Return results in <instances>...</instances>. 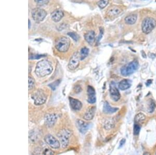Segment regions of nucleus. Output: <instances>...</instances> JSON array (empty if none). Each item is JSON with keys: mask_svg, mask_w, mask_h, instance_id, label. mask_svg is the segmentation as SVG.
<instances>
[{"mask_svg": "<svg viewBox=\"0 0 156 155\" xmlns=\"http://www.w3.org/2000/svg\"><path fill=\"white\" fill-rule=\"evenodd\" d=\"M32 99L34 101V103L36 105H43L47 100V97L44 92L41 89H38L32 94Z\"/></svg>", "mask_w": 156, "mask_h": 155, "instance_id": "nucleus-6", "label": "nucleus"}, {"mask_svg": "<svg viewBox=\"0 0 156 155\" xmlns=\"http://www.w3.org/2000/svg\"><path fill=\"white\" fill-rule=\"evenodd\" d=\"M146 119V116L144 114L140 112L137 114L134 118V121L135 123H139L143 122Z\"/></svg>", "mask_w": 156, "mask_h": 155, "instance_id": "nucleus-22", "label": "nucleus"}, {"mask_svg": "<svg viewBox=\"0 0 156 155\" xmlns=\"http://www.w3.org/2000/svg\"><path fill=\"white\" fill-rule=\"evenodd\" d=\"M89 53V49L87 48H82V49L80 50V59L81 60H83L85 59Z\"/></svg>", "mask_w": 156, "mask_h": 155, "instance_id": "nucleus-23", "label": "nucleus"}, {"mask_svg": "<svg viewBox=\"0 0 156 155\" xmlns=\"http://www.w3.org/2000/svg\"><path fill=\"white\" fill-rule=\"evenodd\" d=\"M132 80L128 79H124L121 80L119 84V88L122 90H125L131 87L132 85Z\"/></svg>", "mask_w": 156, "mask_h": 155, "instance_id": "nucleus-20", "label": "nucleus"}, {"mask_svg": "<svg viewBox=\"0 0 156 155\" xmlns=\"http://www.w3.org/2000/svg\"><path fill=\"white\" fill-rule=\"evenodd\" d=\"M42 154H43L44 155H53L54 154V152H53L49 148L46 147L43 150V152Z\"/></svg>", "mask_w": 156, "mask_h": 155, "instance_id": "nucleus-32", "label": "nucleus"}, {"mask_svg": "<svg viewBox=\"0 0 156 155\" xmlns=\"http://www.w3.org/2000/svg\"><path fill=\"white\" fill-rule=\"evenodd\" d=\"M60 82V80H56L55 82H54L53 83L50 84L49 85V86L51 87V88L52 89V90H55L56 88V87L59 85Z\"/></svg>", "mask_w": 156, "mask_h": 155, "instance_id": "nucleus-29", "label": "nucleus"}, {"mask_svg": "<svg viewBox=\"0 0 156 155\" xmlns=\"http://www.w3.org/2000/svg\"><path fill=\"white\" fill-rule=\"evenodd\" d=\"M35 85V81L33 78L29 76L28 78V89L29 90H31L34 88Z\"/></svg>", "mask_w": 156, "mask_h": 155, "instance_id": "nucleus-26", "label": "nucleus"}, {"mask_svg": "<svg viewBox=\"0 0 156 155\" xmlns=\"http://www.w3.org/2000/svg\"><path fill=\"white\" fill-rule=\"evenodd\" d=\"M80 60L81 59L79 53L78 52H74L69 61L68 65L69 69L73 71L78 68L80 64Z\"/></svg>", "mask_w": 156, "mask_h": 155, "instance_id": "nucleus-8", "label": "nucleus"}, {"mask_svg": "<svg viewBox=\"0 0 156 155\" xmlns=\"http://www.w3.org/2000/svg\"><path fill=\"white\" fill-rule=\"evenodd\" d=\"M114 126H115V124H114V123L113 122V121H110V120L107 121V122H106L105 124V128L107 130H110L111 128L114 127Z\"/></svg>", "mask_w": 156, "mask_h": 155, "instance_id": "nucleus-27", "label": "nucleus"}, {"mask_svg": "<svg viewBox=\"0 0 156 155\" xmlns=\"http://www.w3.org/2000/svg\"><path fill=\"white\" fill-rule=\"evenodd\" d=\"M103 29H101L100 30V34L99 35V37H98V42H99V40H101V37L103 36Z\"/></svg>", "mask_w": 156, "mask_h": 155, "instance_id": "nucleus-35", "label": "nucleus"}, {"mask_svg": "<svg viewBox=\"0 0 156 155\" xmlns=\"http://www.w3.org/2000/svg\"><path fill=\"white\" fill-rule=\"evenodd\" d=\"M119 109L118 108H114L112 107L110 105L109 103L106 101L104 103V106H103V112L106 114H114L118 111Z\"/></svg>", "mask_w": 156, "mask_h": 155, "instance_id": "nucleus-19", "label": "nucleus"}, {"mask_svg": "<svg viewBox=\"0 0 156 155\" xmlns=\"http://www.w3.org/2000/svg\"><path fill=\"white\" fill-rule=\"evenodd\" d=\"M57 116L55 114H47L45 116V123L47 126H53L57 121Z\"/></svg>", "mask_w": 156, "mask_h": 155, "instance_id": "nucleus-11", "label": "nucleus"}, {"mask_svg": "<svg viewBox=\"0 0 156 155\" xmlns=\"http://www.w3.org/2000/svg\"><path fill=\"white\" fill-rule=\"evenodd\" d=\"M122 11V9L117 6H113L107 11V14L109 16L114 17L120 14Z\"/></svg>", "mask_w": 156, "mask_h": 155, "instance_id": "nucleus-17", "label": "nucleus"}, {"mask_svg": "<svg viewBox=\"0 0 156 155\" xmlns=\"http://www.w3.org/2000/svg\"><path fill=\"white\" fill-rule=\"evenodd\" d=\"M84 38L86 41L90 45H93L95 41V34L94 31H89L85 33Z\"/></svg>", "mask_w": 156, "mask_h": 155, "instance_id": "nucleus-18", "label": "nucleus"}, {"mask_svg": "<svg viewBox=\"0 0 156 155\" xmlns=\"http://www.w3.org/2000/svg\"><path fill=\"white\" fill-rule=\"evenodd\" d=\"M45 141L49 146L54 149H57L60 147V143L51 134H47L44 137Z\"/></svg>", "mask_w": 156, "mask_h": 155, "instance_id": "nucleus-10", "label": "nucleus"}, {"mask_svg": "<svg viewBox=\"0 0 156 155\" xmlns=\"http://www.w3.org/2000/svg\"><path fill=\"white\" fill-rule=\"evenodd\" d=\"M36 3L40 6L44 5L49 2V0H34Z\"/></svg>", "mask_w": 156, "mask_h": 155, "instance_id": "nucleus-30", "label": "nucleus"}, {"mask_svg": "<svg viewBox=\"0 0 156 155\" xmlns=\"http://www.w3.org/2000/svg\"><path fill=\"white\" fill-rule=\"evenodd\" d=\"M137 18V15L134 14H131L129 16H126L124 20L126 23L128 25H133L136 22Z\"/></svg>", "mask_w": 156, "mask_h": 155, "instance_id": "nucleus-21", "label": "nucleus"}, {"mask_svg": "<svg viewBox=\"0 0 156 155\" xmlns=\"http://www.w3.org/2000/svg\"><path fill=\"white\" fill-rule=\"evenodd\" d=\"M88 102L90 104H93L96 103V92L94 88L92 86H88Z\"/></svg>", "mask_w": 156, "mask_h": 155, "instance_id": "nucleus-12", "label": "nucleus"}, {"mask_svg": "<svg viewBox=\"0 0 156 155\" xmlns=\"http://www.w3.org/2000/svg\"><path fill=\"white\" fill-rule=\"evenodd\" d=\"M68 35L76 41H77L79 39V36L77 33H68Z\"/></svg>", "mask_w": 156, "mask_h": 155, "instance_id": "nucleus-31", "label": "nucleus"}, {"mask_svg": "<svg viewBox=\"0 0 156 155\" xmlns=\"http://www.w3.org/2000/svg\"><path fill=\"white\" fill-rule=\"evenodd\" d=\"M70 40L66 37L59 38L55 42V48L60 52H66L70 47Z\"/></svg>", "mask_w": 156, "mask_h": 155, "instance_id": "nucleus-3", "label": "nucleus"}, {"mask_svg": "<svg viewBox=\"0 0 156 155\" xmlns=\"http://www.w3.org/2000/svg\"><path fill=\"white\" fill-rule=\"evenodd\" d=\"M72 132L67 129H63L58 133L57 137L59 139L61 146L65 148L68 146L69 143V140L71 137Z\"/></svg>", "mask_w": 156, "mask_h": 155, "instance_id": "nucleus-4", "label": "nucleus"}, {"mask_svg": "<svg viewBox=\"0 0 156 155\" xmlns=\"http://www.w3.org/2000/svg\"><path fill=\"white\" fill-rule=\"evenodd\" d=\"M28 21H29V22H29V29H30V26H31V23H30V20H28Z\"/></svg>", "mask_w": 156, "mask_h": 155, "instance_id": "nucleus-38", "label": "nucleus"}, {"mask_svg": "<svg viewBox=\"0 0 156 155\" xmlns=\"http://www.w3.org/2000/svg\"><path fill=\"white\" fill-rule=\"evenodd\" d=\"M77 124L79 131L83 134L86 133L90 127V124L84 122L80 120H77Z\"/></svg>", "mask_w": 156, "mask_h": 155, "instance_id": "nucleus-13", "label": "nucleus"}, {"mask_svg": "<svg viewBox=\"0 0 156 155\" xmlns=\"http://www.w3.org/2000/svg\"><path fill=\"white\" fill-rule=\"evenodd\" d=\"M96 111V107H90L88 108L87 111H86L85 114L84 115L83 118L86 121H90L92 120L95 115Z\"/></svg>", "mask_w": 156, "mask_h": 155, "instance_id": "nucleus-16", "label": "nucleus"}, {"mask_svg": "<svg viewBox=\"0 0 156 155\" xmlns=\"http://www.w3.org/2000/svg\"><path fill=\"white\" fill-rule=\"evenodd\" d=\"M109 93L110 98L113 101H118L120 99V94L114 82H111L110 84Z\"/></svg>", "mask_w": 156, "mask_h": 155, "instance_id": "nucleus-9", "label": "nucleus"}, {"mask_svg": "<svg viewBox=\"0 0 156 155\" xmlns=\"http://www.w3.org/2000/svg\"><path fill=\"white\" fill-rule=\"evenodd\" d=\"M146 154H148V155H150V153H149V152H145V153L144 154V155H146Z\"/></svg>", "mask_w": 156, "mask_h": 155, "instance_id": "nucleus-39", "label": "nucleus"}, {"mask_svg": "<svg viewBox=\"0 0 156 155\" xmlns=\"http://www.w3.org/2000/svg\"><path fill=\"white\" fill-rule=\"evenodd\" d=\"M69 103L71 108L76 111H78L81 109L82 107V103L80 100L75 99L72 97L69 98Z\"/></svg>", "mask_w": 156, "mask_h": 155, "instance_id": "nucleus-14", "label": "nucleus"}, {"mask_svg": "<svg viewBox=\"0 0 156 155\" xmlns=\"http://www.w3.org/2000/svg\"><path fill=\"white\" fill-rule=\"evenodd\" d=\"M126 140L125 139H122L121 141L120 142V145H119V148H120L122 147L123 145L126 143Z\"/></svg>", "mask_w": 156, "mask_h": 155, "instance_id": "nucleus-34", "label": "nucleus"}, {"mask_svg": "<svg viewBox=\"0 0 156 155\" xmlns=\"http://www.w3.org/2000/svg\"><path fill=\"white\" fill-rule=\"evenodd\" d=\"M156 26V20L151 17H147L142 21V30L144 33L148 34L152 31Z\"/></svg>", "mask_w": 156, "mask_h": 155, "instance_id": "nucleus-5", "label": "nucleus"}, {"mask_svg": "<svg viewBox=\"0 0 156 155\" xmlns=\"http://www.w3.org/2000/svg\"><path fill=\"white\" fill-rule=\"evenodd\" d=\"M53 70L51 64L47 60L39 61L36 65L35 73L40 78H43L51 74Z\"/></svg>", "mask_w": 156, "mask_h": 155, "instance_id": "nucleus-1", "label": "nucleus"}, {"mask_svg": "<svg viewBox=\"0 0 156 155\" xmlns=\"http://www.w3.org/2000/svg\"><path fill=\"white\" fill-rule=\"evenodd\" d=\"M139 67V63L137 60L132 61L130 63L122 67L121 69V74L123 76H128L135 72Z\"/></svg>", "mask_w": 156, "mask_h": 155, "instance_id": "nucleus-2", "label": "nucleus"}, {"mask_svg": "<svg viewBox=\"0 0 156 155\" xmlns=\"http://www.w3.org/2000/svg\"><path fill=\"white\" fill-rule=\"evenodd\" d=\"M156 103L153 100L150 99L148 103V112L149 113H153L156 108Z\"/></svg>", "mask_w": 156, "mask_h": 155, "instance_id": "nucleus-24", "label": "nucleus"}, {"mask_svg": "<svg viewBox=\"0 0 156 155\" xmlns=\"http://www.w3.org/2000/svg\"><path fill=\"white\" fill-rule=\"evenodd\" d=\"M152 82H153V80H148L146 83V85L147 86H149L151 85V83H152Z\"/></svg>", "mask_w": 156, "mask_h": 155, "instance_id": "nucleus-36", "label": "nucleus"}, {"mask_svg": "<svg viewBox=\"0 0 156 155\" xmlns=\"http://www.w3.org/2000/svg\"><path fill=\"white\" fill-rule=\"evenodd\" d=\"M31 15L33 20L36 22H40L43 21L47 16V12L43 9L36 8L31 12Z\"/></svg>", "mask_w": 156, "mask_h": 155, "instance_id": "nucleus-7", "label": "nucleus"}, {"mask_svg": "<svg viewBox=\"0 0 156 155\" xmlns=\"http://www.w3.org/2000/svg\"><path fill=\"white\" fill-rule=\"evenodd\" d=\"M44 56H42L41 54H35V55H32V56H29V59L33 60V59H39L42 57Z\"/></svg>", "mask_w": 156, "mask_h": 155, "instance_id": "nucleus-33", "label": "nucleus"}, {"mask_svg": "<svg viewBox=\"0 0 156 155\" xmlns=\"http://www.w3.org/2000/svg\"><path fill=\"white\" fill-rule=\"evenodd\" d=\"M109 0H100L97 2V5L101 9H103L108 5Z\"/></svg>", "mask_w": 156, "mask_h": 155, "instance_id": "nucleus-25", "label": "nucleus"}, {"mask_svg": "<svg viewBox=\"0 0 156 155\" xmlns=\"http://www.w3.org/2000/svg\"><path fill=\"white\" fill-rule=\"evenodd\" d=\"M141 127L140 125L137 124V123H135L134 125V128H133V134L134 135H138L139 134L140 131Z\"/></svg>", "mask_w": 156, "mask_h": 155, "instance_id": "nucleus-28", "label": "nucleus"}, {"mask_svg": "<svg viewBox=\"0 0 156 155\" xmlns=\"http://www.w3.org/2000/svg\"><path fill=\"white\" fill-rule=\"evenodd\" d=\"M63 16L64 13L63 11L60 9L56 10L54 11L53 12L51 15L52 20L55 22H58L60 21Z\"/></svg>", "mask_w": 156, "mask_h": 155, "instance_id": "nucleus-15", "label": "nucleus"}, {"mask_svg": "<svg viewBox=\"0 0 156 155\" xmlns=\"http://www.w3.org/2000/svg\"><path fill=\"white\" fill-rule=\"evenodd\" d=\"M72 2H76V3H81L83 0H71Z\"/></svg>", "mask_w": 156, "mask_h": 155, "instance_id": "nucleus-37", "label": "nucleus"}]
</instances>
